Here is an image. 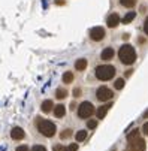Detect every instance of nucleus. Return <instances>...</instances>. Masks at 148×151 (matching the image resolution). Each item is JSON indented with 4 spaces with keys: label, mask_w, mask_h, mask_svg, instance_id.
I'll return each mask as SVG.
<instances>
[{
    "label": "nucleus",
    "mask_w": 148,
    "mask_h": 151,
    "mask_svg": "<svg viewBox=\"0 0 148 151\" xmlns=\"http://www.w3.org/2000/svg\"><path fill=\"white\" fill-rule=\"evenodd\" d=\"M127 141H129V147L132 151H145V148H147V144H145L144 138H141L139 130H133L132 133H129Z\"/></svg>",
    "instance_id": "f257e3e1"
},
{
    "label": "nucleus",
    "mask_w": 148,
    "mask_h": 151,
    "mask_svg": "<svg viewBox=\"0 0 148 151\" xmlns=\"http://www.w3.org/2000/svg\"><path fill=\"white\" fill-rule=\"evenodd\" d=\"M118 57H120L121 63H124V64H133L135 60H136V51H135V48L132 45L126 44V45H123L120 48Z\"/></svg>",
    "instance_id": "f03ea898"
},
{
    "label": "nucleus",
    "mask_w": 148,
    "mask_h": 151,
    "mask_svg": "<svg viewBox=\"0 0 148 151\" xmlns=\"http://www.w3.org/2000/svg\"><path fill=\"white\" fill-rule=\"evenodd\" d=\"M36 123H37V129L39 132L44 135L45 138H52L57 132L55 129V124L48 121V120H44V118H36Z\"/></svg>",
    "instance_id": "7ed1b4c3"
},
{
    "label": "nucleus",
    "mask_w": 148,
    "mask_h": 151,
    "mask_svg": "<svg viewBox=\"0 0 148 151\" xmlns=\"http://www.w3.org/2000/svg\"><path fill=\"white\" fill-rule=\"evenodd\" d=\"M115 75V68L111 64H102L96 68V78L100 81H109Z\"/></svg>",
    "instance_id": "20e7f679"
},
{
    "label": "nucleus",
    "mask_w": 148,
    "mask_h": 151,
    "mask_svg": "<svg viewBox=\"0 0 148 151\" xmlns=\"http://www.w3.org/2000/svg\"><path fill=\"white\" fill-rule=\"evenodd\" d=\"M94 114V106L90 102H82L78 108V115L81 118H90Z\"/></svg>",
    "instance_id": "39448f33"
},
{
    "label": "nucleus",
    "mask_w": 148,
    "mask_h": 151,
    "mask_svg": "<svg viewBox=\"0 0 148 151\" xmlns=\"http://www.w3.org/2000/svg\"><path fill=\"white\" fill-rule=\"evenodd\" d=\"M97 99L100 100V102H106V100H111L112 99V91L108 88V87H100L99 90H97Z\"/></svg>",
    "instance_id": "423d86ee"
},
{
    "label": "nucleus",
    "mask_w": 148,
    "mask_h": 151,
    "mask_svg": "<svg viewBox=\"0 0 148 151\" xmlns=\"http://www.w3.org/2000/svg\"><path fill=\"white\" fill-rule=\"evenodd\" d=\"M90 37H91V40H96V42L102 40L105 37V29L103 27H93L90 30Z\"/></svg>",
    "instance_id": "0eeeda50"
},
{
    "label": "nucleus",
    "mask_w": 148,
    "mask_h": 151,
    "mask_svg": "<svg viewBox=\"0 0 148 151\" xmlns=\"http://www.w3.org/2000/svg\"><path fill=\"white\" fill-rule=\"evenodd\" d=\"M26 136L24 130L21 127H12V130H11V138L15 139V141H19V139H23Z\"/></svg>",
    "instance_id": "6e6552de"
},
{
    "label": "nucleus",
    "mask_w": 148,
    "mask_h": 151,
    "mask_svg": "<svg viewBox=\"0 0 148 151\" xmlns=\"http://www.w3.org/2000/svg\"><path fill=\"white\" fill-rule=\"evenodd\" d=\"M106 24H108V27H111V29L117 27V26L120 24V17H118V14H111V15L106 18Z\"/></svg>",
    "instance_id": "1a4fd4ad"
},
{
    "label": "nucleus",
    "mask_w": 148,
    "mask_h": 151,
    "mask_svg": "<svg viewBox=\"0 0 148 151\" xmlns=\"http://www.w3.org/2000/svg\"><path fill=\"white\" fill-rule=\"evenodd\" d=\"M109 108H112V103H108V105H103V106H100L99 109H97V112H96L97 118H99V120H102L105 115H106V112L109 111Z\"/></svg>",
    "instance_id": "9d476101"
},
{
    "label": "nucleus",
    "mask_w": 148,
    "mask_h": 151,
    "mask_svg": "<svg viewBox=\"0 0 148 151\" xmlns=\"http://www.w3.org/2000/svg\"><path fill=\"white\" fill-rule=\"evenodd\" d=\"M54 114H55L57 118L65 117V114H66V108L63 106V105H57V106H54Z\"/></svg>",
    "instance_id": "9b49d317"
},
{
    "label": "nucleus",
    "mask_w": 148,
    "mask_h": 151,
    "mask_svg": "<svg viewBox=\"0 0 148 151\" xmlns=\"http://www.w3.org/2000/svg\"><path fill=\"white\" fill-rule=\"evenodd\" d=\"M102 60H111L112 57H114V50L112 48H105L103 51H102Z\"/></svg>",
    "instance_id": "f8f14e48"
},
{
    "label": "nucleus",
    "mask_w": 148,
    "mask_h": 151,
    "mask_svg": "<svg viewBox=\"0 0 148 151\" xmlns=\"http://www.w3.org/2000/svg\"><path fill=\"white\" fill-rule=\"evenodd\" d=\"M85 68H87V60H85V58L76 60V63H75V69H76V70H84Z\"/></svg>",
    "instance_id": "ddd939ff"
},
{
    "label": "nucleus",
    "mask_w": 148,
    "mask_h": 151,
    "mask_svg": "<svg viewBox=\"0 0 148 151\" xmlns=\"http://www.w3.org/2000/svg\"><path fill=\"white\" fill-rule=\"evenodd\" d=\"M42 112H50V111H52V108H54V105H52V102L51 100H45L44 103H42Z\"/></svg>",
    "instance_id": "4468645a"
},
{
    "label": "nucleus",
    "mask_w": 148,
    "mask_h": 151,
    "mask_svg": "<svg viewBox=\"0 0 148 151\" xmlns=\"http://www.w3.org/2000/svg\"><path fill=\"white\" fill-rule=\"evenodd\" d=\"M135 17H136V12H127V14H126V17L123 18V23H124V24L132 23V21L135 19Z\"/></svg>",
    "instance_id": "2eb2a0df"
},
{
    "label": "nucleus",
    "mask_w": 148,
    "mask_h": 151,
    "mask_svg": "<svg viewBox=\"0 0 148 151\" xmlns=\"http://www.w3.org/2000/svg\"><path fill=\"white\" fill-rule=\"evenodd\" d=\"M73 81V73L72 72H66L65 75H63V82L65 84H70Z\"/></svg>",
    "instance_id": "dca6fc26"
},
{
    "label": "nucleus",
    "mask_w": 148,
    "mask_h": 151,
    "mask_svg": "<svg viewBox=\"0 0 148 151\" xmlns=\"http://www.w3.org/2000/svg\"><path fill=\"white\" fill-rule=\"evenodd\" d=\"M120 3H121L124 8H133L135 3H136V0H120Z\"/></svg>",
    "instance_id": "f3484780"
},
{
    "label": "nucleus",
    "mask_w": 148,
    "mask_h": 151,
    "mask_svg": "<svg viewBox=\"0 0 148 151\" xmlns=\"http://www.w3.org/2000/svg\"><path fill=\"white\" fill-rule=\"evenodd\" d=\"M66 96H68V91H66L65 88H58L57 93H55V97H57V99H65Z\"/></svg>",
    "instance_id": "a211bd4d"
},
{
    "label": "nucleus",
    "mask_w": 148,
    "mask_h": 151,
    "mask_svg": "<svg viewBox=\"0 0 148 151\" xmlns=\"http://www.w3.org/2000/svg\"><path fill=\"white\" fill-rule=\"evenodd\" d=\"M85 138H87V132H85V130H79V132L76 133V141H78V142H82Z\"/></svg>",
    "instance_id": "6ab92c4d"
},
{
    "label": "nucleus",
    "mask_w": 148,
    "mask_h": 151,
    "mask_svg": "<svg viewBox=\"0 0 148 151\" xmlns=\"http://www.w3.org/2000/svg\"><path fill=\"white\" fill-rule=\"evenodd\" d=\"M114 87H115L117 90H121V88L124 87V79H117L115 84H114Z\"/></svg>",
    "instance_id": "aec40b11"
},
{
    "label": "nucleus",
    "mask_w": 148,
    "mask_h": 151,
    "mask_svg": "<svg viewBox=\"0 0 148 151\" xmlns=\"http://www.w3.org/2000/svg\"><path fill=\"white\" fill-rule=\"evenodd\" d=\"M70 135H72V130H70V129H66V130L60 135V138H61V139H66V138H69Z\"/></svg>",
    "instance_id": "412c9836"
},
{
    "label": "nucleus",
    "mask_w": 148,
    "mask_h": 151,
    "mask_svg": "<svg viewBox=\"0 0 148 151\" xmlns=\"http://www.w3.org/2000/svg\"><path fill=\"white\" fill-rule=\"evenodd\" d=\"M76 150H78V145H76V144H72V145H69L68 148H65L63 151H76Z\"/></svg>",
    "instance_id": "4be33fe9"
},
{
    "label": "nucleus",
    "mask_w": 148,
    "mask_h": 151,
    "mask_svg": "<svg viewBox=\"0 0 148 151\" xmlns=\"http://www.w3.org/2000/svg\"><path fill=\"white\" fill-rule=\"evenodd\" d=\"M96 126H97L96 120H90V121L87 123V127H88V129H96Z\"/></svg>",
    "instance_id": "5701e85b"
},
{
    "label": "nucleus",
    "mask_w": 148,
    "mask_h": 151,
    "mask_svg": "<svg viewBox=\"0 0 148 151\" xmlns=\"http://www.w3.org/2000/svg\"><path fill=\"white\" fill-rule=\"evenodd\" d=\"M32 151H47V148L42 147V145H34V147L32 148Z\"/></svg>",
    "instance_id": "b1692460"
},
{
    "label": "nucleus",
    "mask_w": 148,
    "mask_h": 151,
    "mask_svg": "<svg viewBox=\"0 0 148 151\" xmlns=\"http://www.w3.org/2000/svg\"><path fill=\"white\" fill-rule=\"evenodd\" d=\"M144 30H145V33H147V36H148V17H147V19H145V23H144Z\"/></svg>",
    "instance_id": "393cba45"
},
{
    "label": "nucleus",
    "mask_w": 148,
    "mask_h": 151,
    "mask_svg": "<svg viewBox=\"0 0 148 151\" xmlns=\"http://www.w3.org/2000/svg\"><path fill=\"white\" fill-rule=\"evenodd\" d=\"M15 151H29V148H27L26 145H21V147H18Z\"/></svg>",
    "instance_id": "a878e982"
},
{
    "label": "nucleus",
    "mask_w": 148,
    "mask_h": 151,
    "mask_svg": "<svg viewBox=\"0 0 148 151\" xmlns=\"http://www.w3.org/2000/svg\"><path fill=\"white\" fill-rule=\"evenodd\" d=\"M142 132H144L145 135H148V123H145V124L142 126Z\"/></svg>",
    "instance_id": "bb28decb"
},
{
    "label": "nucleus",
    "mask_w": 148,
    "mask_h": 151,
    "mask_svg": "<svg viewBox=\"0 0 148 151\" xmlns=\"http://www.w3.org/2000/svg\"><path fill=\"white\" fill-rule=\"evenodd\" d=\"M63 150V147L61 145H57V147H54V151H61Z\"/></svg>",
    "instance_id": "cd10ccee"
},
{
    "label": "nucleus",
    "mask_w": 148,
    "mask_h": 151,
    "mask_svg": "<svg viewBox=\"0 0 148 151\" xmlns=\"http://www.w3.org/2000/svg\"><path fill=\"white\" fill-rule=\"evenodd\" d=\"M55 5H65V2L63 0H55Z\"/></svg>",
    "instance_id": "c85d7f7f"
},
{
    "label": "nucleus",
    "mask_w": 148,
    "mask_h": 151,
    "mask_svg": "<svg viewBox=\"0 0 148 151\" xmlns=\"http://www.w3.org/2000/svg\"><path fill=\"white\" fill-rule=\"evenodd\" d=\"M79 93H81V91H79V90H78V88H76V90H75V96H76V97H78V96H79Z\"/></svg>",
    "instance_id": "c756f323"
},
{
    "label": "nucleus",
    "mask_w": 148,
    "mask_h": 151,
    "mask_svg": "<svg viewBox=\"0 0 148 151\" xmlns=\"http://www.w3.org/2000/svg\"><path fill=\"white\" fill-rule=\"evenodd\" d=\"M147 117H148V111H147V112H145V118H147Z\"/></svg>",
    "instance_id": "7c9ffc66"
}]
</instances>
